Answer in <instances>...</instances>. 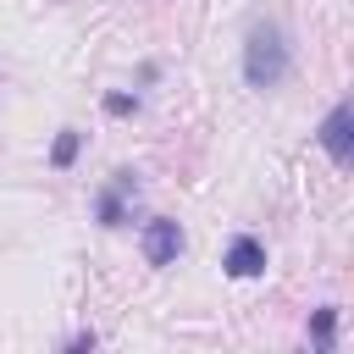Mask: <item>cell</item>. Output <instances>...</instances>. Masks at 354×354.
I'll use <instances>...</instances> for the list:
<instances>
[{
    "label": "cell",
    "instance_id": "7a4b0ae2",
    "mask_svg": "<svg viewBox=\"0 0 354 354\" xmlns=\"http://www.w3.org/2000/svg\"><path fill=\"white\" fill-rule=\"evenodd\" d=\"M144 260L149 266H171L177 254H183V227L171 221V216H155V221H144Z\"/></svg>",
    "mask_w": 354,
    "mask_h": 354
},
{
    "label": "cell",
    "instance_id": "277c9868",
    "mask_svg": "<svg viewBox=\"0 0 354 354\" xmlns=\"http://www.w3.org/2000/svg\"><path fill=\"white\" fill-rule=\"evenodd\" d=\"M127 199H138V183H133V171H116V183L100 194V221H105V227H122Z\"/></svg>",
    "mask_w": 354,
    "mask_h": 354
},
{
    "label": "cell",
    "instance_id": "3957f363",
    "mask_svg": "<svg viewBox=\"0 0 354 354\" xmlns=\"http://www.w3.org/2000/svg\"><path fill=\"white\" fill-rule=\"evenodd\" d=\"M321 149H326L337 166L354 160V111H348V105H332V111H326V122H321Z\"/></svg>",
    "mask_w": 354,
    "mask_h": 354
},
{
    "label": "cell",
    "instance_id": "ba28073f",
    "mask_svg": "<svg viewBox=\"0 0 354 354\" xmlns=\"http://www.w3.org/2000/svg\"><path fill=\"white\" fill-rule=\"evenodd\" d=\"M105 111H111V116H122V111H133V94H111V100H105Z\"/></svg>",
    "mask_w": 354,
    "mask_h": 354
},
{
    "label": "cell",
    "instance_id": "6da1fadb",
    "mask_svg": "<svg viewBox=\"0 0 354 354\" xmlns=\"http://www.w3.org/2000/svg\"><path fill=\"white\" fill-rule=\"evenodd\" d=\"M243 77L249 88H277L288 77V33L277 22H254L243 39Z\"/></svg>",
    "mask_w": 354,
    "mask_h": 354
},
{
    "label": "cell",
    "instance_id": "8992f818",
    "mask_svg": "<svg viewBox=\"0 0 354 354\" xmlns=\"http://www.w3.org/2000/svg\"><path fill=\"white\" fill-rule=\"evenodd\" d=\"M332 326H337V310H332V304H321V310H315V326H310L315 348H332Z\"/></svg>",
    "mask_w": 354,
    "mask_h": 354
},
{
    "label": "cell",
    "instance_id": "5b68a950",
    "mask_svg": "<svg viewBox=\"0 0 354 354\" xmlns=\"http://www.w3.org/2000/svg\"><path fill=\"white\" fill-rule=\"evenodd\" d=\"M227 277H260L266 271V249H260V238H232V249H227Z\"/></svg>",
    "mask_w": 354,
    "mask_h": 354
},
{
    "label": "cell",
    "instance_id": "52a82bcc",
    "mask_svg": "<svg viewBox=\"0 0 354 354\" xmlns=\"http://www.w3.org/2000/svg\"><path fill=\"white\" fill-rule=\"evenodd\" d=\"M50 160H55V166H72V160H77V133H72V127H66V133L55 138V149H50Z\"/></svg>",
    "mask_w": 354,
    "mask_h": 354
}]
</instances>
